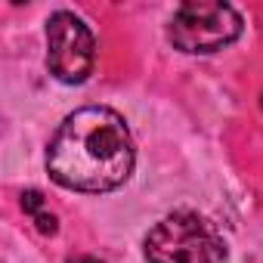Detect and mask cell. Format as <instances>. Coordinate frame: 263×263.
<instances>
[{"label":"cell","instance_id":"2","mask_svg":"<svg viewBox=\"0 0 263 263\" xmlns=\"http://www.w3.org/2000/svg\"><path fill=\"white\" fill-rule=\"evenodd\" d=\"M149 263H226V241L195 211H174L146 235Z\"/></svg>","mask_w":263,"mask_h":263},{"label":"cell","instance_id":"6","mask_svg":"<svg viewBox=\"0 0 263 263\" xmlns=\"http://www.w3.org/2000/svg\"><path fill=\"white\" fill-rule=\"evenodd\" d=\"M68 263H105V260H99V257H87V254H81V257H71Z\"/></svg>","mask_w":263,"mask_h":263},{"label":"cell","instance_id":"3","mask_svg":"<svg viewBox=\"0 0 263 263\" xmlns=\"http://www.w3.org/2000/svg\"><path fill=\"white\" fill-rule=\"evenodd\" d=\"M241 37V16L229 4H211V0H189L183 4L171 25L167 41L174 50L186 56H211Z\"/></svg>","mask_w":263,"mask_h":263},{"label":"cell","instance_id":"5","mask_svg":"<svg viewBox=\"0 0 263 263\" xmlns=\"http://www.w3.org/2000/svg\"><path fill=\"white\" fill-rule=\"evenodd\" d=\"M22 211L31 217V223L37 226L41 235H56V232H59V220H56V214L47 208V201H44V195H41L37 189H25V192H22Z\"/></svg>","mask_w":263,"mask_h":263},{"label":"cell","instance_id":"1","mask_svg":"<svg viewBox=\"0 0 263 263\" xmlns=\"http://www.w3.org/2000/svg\"><path fill=\"white\" fill-rule=\"evenodd\" d=\"M137 149L127 121L108 105L71 111L50 140L47 174L68 192H111L134 174Z\"/></svg>","mask_w":263,"mask_h":263},{"label":"cell","instance_id":"4","mask_svg":"<svg viewBox=\"0 0 263 263\" xmlns=\"http://www.w3.org/2000/svg\"><path fill=\"white\" fill-rule=\"evenodd\" d=\"M96 37L87 22L68 10L47 19V68L62 84H84L93 74Z\"/></svg>","mask_w":263,"mask_h":263}]
</instances>
